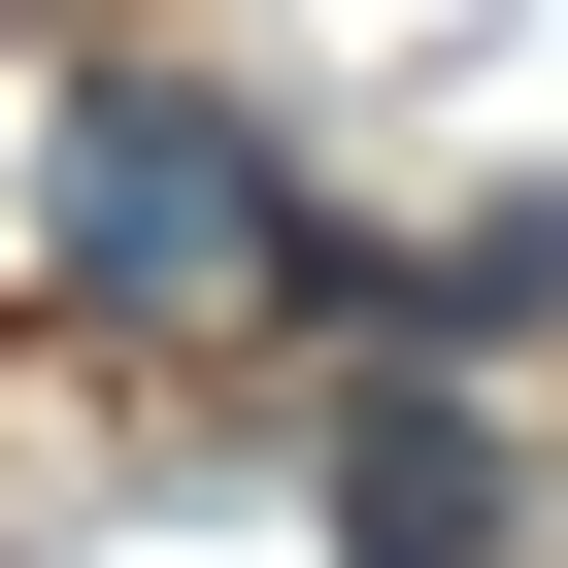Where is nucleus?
<instances>
[{
    "instance_id": "1",
    "label": "nucleus",
    "mask_w": 568,
    "mask_h": 568,
    "mask_svg": "<svg viewBox=\"0 0 568 568\" xmlns=\"http://www.w3.org/2000/svg\"><path fill=\"white\" fill-rule=\"evenodd\" d=\"M267 234H302L267 134H201V101H68V302H267Z\"/></svg>"
},
{
    "instance_id": "2",
    "label": "nucleus",
    "mask_w": 568,
    "mask_h": 568,
    "mask_svg": "<svg viewBox=\"0 0 568 568\" xmlns=\"http://www.w3.org/2000/svg\"><path fill=\"white\" fill-rule=\"evenodd\" d=\"M335 501H368V568H501V468H468L435 402H368V435H335Z\"/></svg>"
}]
</instances>
